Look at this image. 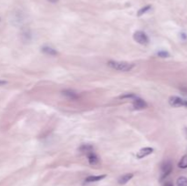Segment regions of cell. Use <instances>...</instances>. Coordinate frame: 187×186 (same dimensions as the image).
I'll return each instance as SVG.
<instances>
[{"instance_id": "cell-1", "label": "cell", "mask_w": 187, "mask_h": 186, "mask_svg": "<svg viewBox=\"0 0 187 186\" xmlns=\"http://www.w3.org/2000/svg\"><path fill=\"white\" fill-rule=\"evenodd\" d=\"M108 66L110 68L118 70V71H122V72H127V71H131L134 68V64L129 63L125 61H114L111 60L108 62Z\"/></svg>"}, {"instance_id": "cell-2", "label": "cell", "mask_w": 187, "mask_h": 186, "mask_svg": "<svg viewBox=\"0 0 187 186\" xmlns=\"http://www.w3.org/2000/svg\"><path fill=\"white\" fill-rule=\"evenodd\" d=\"M169 104L172 107H174V108H178V107H187V101L177 96H172L169 99Z\"/></svg>"}, {"instance_id": "cell-3", "label": "cell", "mask_w": 187, "mask_h": 186, "mask_svg": "<svg viewBox=\"0 0 187 186\" xmlns=\"http://www.w3.org/2000/svg\"><path fill=\"white\" fill-rule=\"evenodd\" d=\"M133 39L141 45H147L149 43L148 36L142 31H136L133 34Z\"/></svg>"}, {"instance_id": "cell-4", "label": "cell", "mask_w": 187, "mask_h": 186, "mask_svg": "<svg viewBox=\"0 0 187 186\" xmlns=\"http://www.w3.org/2000/svg\"><path fill=\"white\" fill-rule=\"evenodd\" d=\"M172 171V164L171 162H166L162 165V174H161V180L166 178Z\"/></svg>"}, {"instance_id": "cell-5", "label": "cell", "mask_w": 187, "mask_h": 186, "mask_svg": "<svg viewBox=\"0 0 187 186\" xmlns=\"http://www.w3.org/2000/svg\"><path fill=\"white\" fill-rule=\"evenodd\" d=\"M132 105H133V108L135 110H144L148 107V104L146 103L145 101H143V99L136 97L135 99H133V102H132Z\"/></svg>"}, {"instance_id": "cell-6", "label": "cell", "mask_w": 187, "mask_h": 186, "mask_svg": "<svg viewBox=\"0 0 187 186\" xmlns=\"http://www.w3.org/2000/svg\"><path fill=\"white\" fill-rule=\"evenodd\" d=\"M153 152V148H151V147H145V148H142L141 149L140 151L137 152V154H136V157H137L138 159H142V158H144V157L150 155V154H152Z\"/></svg>"}, {"instance_id": "cell-7", "label": "cell", "mask_w": 187, "mask_h": 186, "mask_svg": "<svg viewBox=\"0 0 187 186\" xmlns=\"http://www.w3.org/2000/svg\"><path fill=\"white\" fill-rule=\"evenodd\" d=\"M133 177V174L132 173H126L124 175H122L119 178V180H118V183L119 184H121V185H123V184H126L129 181L132 180Z\"/></svg>"}, {"instance_id": "cell-8", "label": "cell", "mask_w": 187, "mask_h": 186, "mask_svg": "<svg viewBox=\"0 0 187 186\" xmlns=\"http://www.w3.org/2000/svg\"><path fill=\"white\" fill-rule=\"evenodd\" d=\"M87 157H88L90 164H91V165H96V164L99 163V158H98V156L94 153V152H91L88 153Z\"/></svg>"}, {"instance_id": "cell-9", "label": "cell", "mask_w": 187, "mask_h": 186, "mask_svg": "<svg viewBox=\"0 0 187 186\" xmlns=\"http://www.w3.org/2000/svg\"><path fill=\"white\" fill-rule=\"evenodd\" d=\"M106 177V175H91V176H89L86 178L85 182L86 183H94V182H99L100 180H102Z\"/></svg>"}, {"instance_id": "cell-10", "label": "cell", "mask_w": 187, "mask_h": 186, "mask_svg": "<svg viewBox=\"0 0 187 186\" xmlns=\"http://www.w3.org/2000/svg\"><path fill=\"white\" fill-rule=\"evenodd\" d=\"M62 94L66 98H68L69 99H71V101H75V99H77L78 98V96L76 94V93L71 90H64V91H62Z\"/></svg>"}, {"instance_id": "cell-11", "label": "cell", "mask_w": 187, "mask_h": 186, "mask_svg": "<svg viewBox=\"0 0 187 186\" xmlns=\"http://www.w3.org/2000/svg\"><path fill=\"white\" fill-rule=\"evenodd\" d=\"M80 151L82 152V153H85L86 155H87L88 153L93 152V147L90 144H83L81 146L80 148Z\"/></svg>"}, {"instance_id": "cell-12", "label": "cell", "mask_w": 187, "mask_h": 186, "mask_svg": "<svg viewBox=\"0 0 187 186\" xmlns=\"http://www.w3.org/2000/svg\"><path fill=\"white\" fill-rule=\"evenodd\" d=\"M42 51L44 52L45 54L49 55V56H56V55H57V52L55 50L54 48H50V47H43L42 48Z\"/></svg>"}, {"instance_id": "cell-13", "label": "cell", "mask_w": 187, "mask_h": 186, "mask_svg": "<svg viewBox=\"0 0 187 186\" xmlns=\"http://www.w3.org/2000/svg\"><path fill=\"white\" fill-rule=\"evenodd\" d=\"M178 167L181 169H186L187 168V155H184L182 157V159L180 160L178 163Z\"/></svg>"}, {"instance_id": "cell-14", "label": "cell", "mask_w": 187, "mask_h": 186, "mask_svg": "<svg viewBox=\"0 0 187 186\" xmlns=\"http://www.w3.org/2000/svg\"><path fill=\"white\" fill-rule=\"evenodd\" d=\"M177 186H187V178L184 176H181L177 179L176 181Z\"/></svg>"}, {"instance_id": "cell-15", "label": "cell", "mask_w": 187, "mask_h": 186, "mask_svg": "<svg viewBox=\"0 0 187 186\" xmlns=\"http://www.w3.org/2000/svg\"><path fill=\"white\" fill-rule=\"evenodd\" d=\"M151 8H152V6H151L150 5H148V6H143V8H141L139 11H138V13H137V16L138 17H141V16H142L143 14H145V13H147Z\"/></svg>"}, {"instance_id": "cell-16", "label": "cell", "mask_w": 187, "mask_h": 186, "mask_svg": "<svg viewBox=\"0 0 187 186\" xmlns=\"http://www.w3.org/2000/svg\"><path fill=\"white\" fill-rule=\"evenodd\" d=\"M157 56L158 57H160V58H163V59H165V58H169L170 57V54L167 52V51H159L157 53Z\"/></svg>"}, {"instance_id": "cell-17", "label": "cell", "mask_w": 187, "mask_h": 186, "mask_svg": "<svg viewBox=\"0 0 187 186\" xmlns=\"http://www.w3.org/2000/svg\"><path fill=\"white\" fill-rule=\"evenodd\" d=\"M120 98V99H133L136 98V96L134 94H132V93H127V94H125V95H121Z\"/></svg>"}, {"instance_id": "cell-18", "label": "cell", "mask_w": 187, "mask_h": 186, "mask_svg": "<svg viewBox=\"0 0 187 186\" xmlns=\"http://www.w3.org/2000/svg\"><path fill=\"white\" fill-rule=\"evenodd\" d=\"M5 84H6V81L0 80V86H1V85H5Z\"/></svg>"}, {"instance_id": "cell-19", "label": "cell", "mask_w": 187, "mask_h": 186, "mask_svg": "<svg viewBox=\"0 0 187 186\" xmlns=\"http://www.w3.org/2000/svg\"><path fill=\"white\" fill-rule=\"evenodd\" d=\"M48 1L51 3H57V2H59V0H48Z\"/></svg>"}, {"instance_id": "cell-20", "label": "cell", "mask_w": 187, "mask_h": 186, "mask_svg": "<svg viewBox=\"0 0 187 186\" xmlns=\"http://www.w3.org/2000/svg\"><path fill=\"white\" fill-rule=\"evenodd\" d=\"M165 186H172V183H167Z\"/></svg>"}, {"instance_id": "cell-21", "label": "cell", "mask_w": 187, "mask_h": 186, "mask_svg": "<svg viewBox=\"0 0 187 186\" xmlns=\"http://www.w3.org/2000/svg\"><path fill=\"white\" fill-rule=\"evenodd\" d=\"M0 21H1V18H0Z\"/></svg>"}]
</instances>
